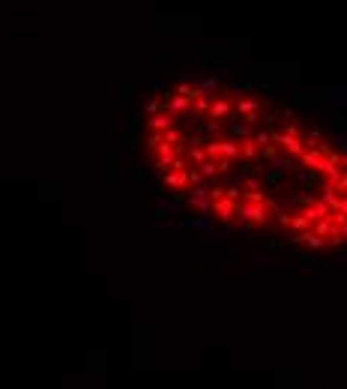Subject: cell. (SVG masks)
I'll return each instance as SVG.
<instances>
[{"label":"cell","instance_id":"14","mask_svg":"<svg viewBox=\"0 0 347 389\" xmlns=\"http://www.w3.org/2000/svg\"><path fill=\"white\" fill-rule=\"evenodd\" d=\"M186 153H189V159L195 165H201V162L207 159V150H204V144H186Z\"/></svg>","mask_w":347,"mask_h":389},{"label":"cell","instance_id":"17","mask_svg":"<svg viewBox=\"0 0 347 389\" xmlns=\"http://www.w3.org/2000/svg\"><path fill=\"white\" fill-rule=\"evenodd\" d=\"M219 153L227 156V159H237V156H240V144L237 141H219Z\"/></svg>","mask_w":347,"mask_h":389},{"label":"cell","instance_id":"21","mask_svg":"<svg viewBox=\"0 0 347 389\" xmlns=\"http://www.w3.org/2000/svg\"><path fill=\"white\" fill-rule=\"evenodd\" d=\"M273 168H276V174H291V171H294V162L291 159H278V156H273Z\"/></svg>","mask_w":347,"mask_h":389},{"label":"cell","instance_id":"12","mask_svg":"<svg viewBox=\"0 0 347 389\" xmlns=\"http://www.w3.org/2000/svg\"><path fill=\"white\" fill-rule=\"evenodd\" d=\"M219 129H222V123H219V120H213V123H204V126H201V129H198V135H201L204 141H216Z\"/></svg>","mask_w":347,"mask_h":389},{"label":"cell","instance_id":"23","mask_svg":"<svg viewBox=\"0 0 347 389\" xmlns=\"http://www.w3.org/2000/svg\"><path fill=\"white\" fill-rule=\"evenodd\" d=\"M243 198H245V204H266V194L260 192H243Z\"/></svg>","mask_w":347,"mask_h":389},{"label":"cell","instance_id":"24","mask_svg":"<svg viewBox=\"0 0 347 389\" xmlns=\"http://www.w3.org/2000/svg\"><path fill=\"white\" fill-rule=\"evenodd\" d=\"M309 225H312V222H309V219H305V216H302V212H299V216H294V219H291V228H294V230H309Z\"/></svg>","mask_w":347,"mask_h":389},{"label":"cell","instance_id":"15","mask_svg":"<svg viewBox=\"0 0 347 389\" xmlns=\"http://www.w3.org/2000/svg\"><path fill=\"white\" fill-rule=\"evenodd\" d=\"M162 141L171 144V147H177V144H186V141H183V132H180L177 126H171V129H165V132H162Z\"/></svg>","mask_w":347,"mask_h":389},{"label":"cell","instance_id":"26","mask_svg":"<svg viewBox=\"0 0 347 389\" xmlns=\"http://www.w3.org/2000/svg\"><path fill=\"white\" fill-rule=\"evenodd\" d=\"M189 186H204V174L198 171V165L189 168Z\"/></svg>","mask_w":347,"mask_h":389},{"label":"cell","instance_id":"18","mask_svg":"<svg viewBox=\"0 0 347 389\" xmlns=\"http://www.w3.org/2000/svg\"><path fill=\"white\" fill-rule=\"evenodd\" d=\"M240 153H243L245 159H255V156H258V141H255V138H243V141H240Z\"/></svg>","mask_w":347,"mask_h":389},{"label":"cell","instance_id":"7","mask_svg":"<svg viewBox=\"0 0 347 389\" xmlns=\"http://www.w3.org/2000/svg\"><path fill=\"white\" fill-rule=\"evenodd\" d=\"M237 114L240 117H245V114H260V99H255V96H240L237 99Z\"/></svg>","mask_w":347,"mask_h":389},{"label":"cell","instance_id":"29","mask_svg":"<svg viewBox=\"0 0 347 389\" xmlns=\"http://www.w3.org/2000/svg\"><path fill=\"white\" fill-rule=\"evenodd\" d=\"M230 162H234V159H227V156H219V162H216V168H219V174H222V171H225V174H227V171L234 168Z\"/></svg>","mask_w":347,"mask_h":389},{"label":"cell","instance_id":"27","mask_svg":"<svg viewBox=\"0 0 347 389\" xmlns=\"http://www.w3.org/2000/svg\"><path fill=\"white\" fill-rule=\"evenodd\" d=\"M198 87L204 90V93H213V90H219V81L216 78H204V81H198Z\"/></svg>","mask_w":347,"mask_h":389},{"label":"cell","instance_id":"2","mask_svg":"<svg viewBox=\"0 0 347 389\" xmlns=\"http://www.w3.org/2000/svg\"><path fill=\"white\" fill-rule=\"evenodd\" d=\"M237 219H243L248 225L260 228V225H266V207H263V204H240Z\"/></svg>","mask_w":347,"mask_h":389},{"label":"cell","instance_id":"9","mask_svg":"<svg viewBox=\"0 0 347 389\" xmlns=\"http://www.w3.org/2000/svg\"><path fill=\"white\" fill-rule=\"evenodd\" d=\"M207 186H191V192L186 194V204H191V207H204V204H209L207 198Z\"/></svg>","mask_w":347,"mask_h":389},{"label":"cell","instance_id":"6","mask_svg":"<svg viewBox=\"0 0 347 389\" xmlns=\"http://www.w3.org/2000/svg\"><path fill=\"white\" fill-rule=\"evenodd\" d=\"M165 186L168 189H186L189 186V171H165Z\"/></svg>","mask_w":347,"mask_h":389},{"label":"cell","instance_id":"19","mask_svg":"<svg viewBox=\"0 0 347 389\" xmlns=\"http://www.w3.org/2000/svg\"><path fill=\"white\" fill-rule=\"evenodd\" d=\"M198 171L204 174V180H216V177H219V168H216V162H213V159H204L201 165H198Z\"/></svg>","mask_w":347,"mask_h":389},{"label":"cell","instance_id":"11","mask_svg":"<svg viewBox=\"0 0 347 389\" xmlns=\"http://www.w3.org/2000/svg\"><path fill=\"white\" fill-rule=\"evenodd\" d=\"M252 129H255V126L243 123V120H237V123H227V132H230V135H237V138H252V135H255Z\"/></svg>","mask_w":347,"mask_h":389},{"label":"cell","instance_id":"25","mask_svg":"<svg viewBox=\"0 0 347 389\" xmlns=\"http://www.w3.org/2000/svg\"><path fill=\"white\" fill-rule=\"evenodd\" d=\"M162 108H165V102H162V99H150V102H147V117L162 114Z\"/></svg>","mask_w":347,"mask_h":389},{"label":"cell","instance_id":"4","mask_svg":"<svg viewBox=\"0 0 347 389\" xmlns=\"http://www.w3.org/2000/svg\"><path fill=\"white\" fill-rule=\"evenodd\" d=\"M165 102H168V114H171L174 120H177L183 111H189V105H191L189 96H177V93H171V99H165Z\"/></svg>","mask_w":347,"mask_h":389},{"label":"cell","instance_id":"5","mask_svg":"<svg viewBox=\"0 0 347 389\" xmlns=\"http://www.w3.org/2000/svg\"><path fill=\"white\" fill-rule=\"evenodd\" d=\"M230 99L227 96H222V99H216V102H209V117L213 120H225V117H230Z\"/></svg>","mask_w":347,"mask_h":389},{"label":"cell","instance_id":"3","mask_svg":"<svg viewBox=\"0 0 347 389\" xmlns=\"http://www.w3.org/2000/svg\"><path fill=\"white\" fill-rule=\"evenodd\" d=\"M237 210H240V204H237V201H227V198H222V201H213V212H216L222 222L237 219Z\"/></svg>","mask_w":347,"mask_h":389},{"label":"cell","instance_id":"16","mask_svg":"<svg viewBox=\"0 0 347 389\" xmlns=\"http://www.w3.org/2000/svg\"><path fill=\"white\" fill-rule=\"evenodd\" d=\"M245 84L243 81H230V84H225V96L227 99H240V96H245Z\"/></svg>","mask_w":347,"mask_h":389},{"label":"cell","instance_id":"10","mask_svg":"<svg viewBox=\"0 0 347 389\" xmlns=\"http://www.w3.org/2000/svg\"><path fill=\"white\" fill-rule=\"evenodd\" d=\"M147 126H150L153 132H165V129H171V126H174V117L162 111V114H153V117L147 120Z\"/></svg>","mask_w":347,"mask_h":389},{"label":"cell","instance_id":"28","mask_svg":"<svg viewBox=\"0 0 347 389\" xmlns=\"http://www.w3.org/2000/svg\"><path fill=\"white\" fill-rule=\"evenodd\" d=\"M252 138H255V141H258V147H266V144L273 141V138H269V132H266V129H260L258 135H252Z\"/></svg>","mask_w":347,"mask_h":389},{"label":"cell","instance_id":"13","mask_svg":"<svg viewBox=\"0 0 347 389\" xmlns=\"http://www.w3.org/2000/svg\"><path fill=\"white\" fill-rule=\"evenodd\" d=\"M299 237H302V243L312 248V251H317V248H323V237H317L314 230H299Z\"/></svg>","mask_w":347,"mask_h":389},{"label":"cell","instance_id":"8","mask_svg":"<svg viewBox=\"0 0 347 389\" xmlns=\"http://www.w3.org/2000/svg\"><path fill=\"white\" fill-rule=\"evenodd\" d=\"M323 159H326V156H323L317 147H314V150H305V153H302V168H309V171H320Z\"/></svg>","mask_w":347,"mask_h":389},{"label":"cell","instance_id":"1","mask_svg":"<svg viewBox=\"0 0 347 389\" xmlns=\"http://www.w3.org/2000/svg\"><path fill=\"white\" fill-rule=\"evenodd\" d=\"M269 138H273V144L284 147V150H287V156H302V153H305V144H302L299 135H287V132L273 129V132H269Z\"/></svg>","mask_w":347,"mask_h":389},{"label":"cell","instance_id":"30","mask_svg":"<svg viewBox=\"0 0 347 389\" xmlns=\"http://www.w3.org/2000/svg\"><path fill=\"white\" fill-rule=\"evenodd\" d=\"M243 186H245V192H258V189H260V180H258V177H248Z\"/></svg>","mask_w":347,"mask_h":389},{"label":"cell","instance_id":"31","mask_svg":"<svg viewBox=\"0 0 347 389\" xmlns=\"http://www.w3.org/2000/svg\"><path fill=\"white\" fill-rule=\"evenodd\" d=\"M209 194H213V201H222V198H225V189H222V186H213Z\"/></svg>","mask_w":347,"mask_h":389},{"label":"cell","instance_id":"22","mask_svg":"<svg viewBox=\"0 0 347 389\" xmlns=\"http://www.w3.org/2000/svg\"><path fill=\"white\" fill-rule=\"evenodd\" d=\"M209 102H213V99H209L207 93L198 96V99H195V111H198V114H209Z\"/></svg>","mask_w":347,"mask_h":389},{"label":"cell","instance_id":"20","mask_svg":"<svg viewBox=\"0 0 347 389\" xmlns=\"http://www.w3.org/2000/svg\"><path fill=\"white\" fill-rule=\"evenodd\" d=\"M183 228H191V230H204V228H209V216H204L201 212V219H186V222H180Z\"/></svg>","mask_w":347,"mask_h":389}]
</instances>
